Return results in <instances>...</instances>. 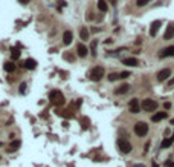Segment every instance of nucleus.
<instances>
[{"mask_svg":"<svg viewBox=\"0 0 174 167\" xmlns=\"http://www.w3.org/2000/svg\"><path fill=\"white\" fill-rule=\"evenodd\" d=\"M89 77H90V80H92V81H99L102 77H104V68H101V66L93 68V69L90 71Z\"/></svg>","mask_w":174,"mask_h":167,"instance_id":"1","label":"nucleus"},{"mask_svg":"<svg viewBox=\"0 0 174 167\" xmlns=\"http://www.w3.org/2000/svg\"><path fill=\"white\" fill-rule=\"evenodd\" d=\"M135 133L138 136H145L147 133H148V126H147V123L144 121H139L135 124Z\"/></svg>","mask_w":174,"mask_h":167,"instance_id":"2","label":"nucleus"},{"mask_svg":"<svg viewBox=\"0 0 174 167\" xmlns=\"http://www.w3.org/2000/svg\"><path fill=\"white\" fill-rule=\"evenodd\" d=\"M49 98L53 104H64V95L60 91H52L49 94Z\"/></svg>","mask_w":174,"mask_h":167,"instance_id":"3","label":"nucleus"},{"mask_svg":"<svg viewBox=\"0 0 174 167\" xmlns=\"http://www.w3.org/2000/svg\"><path fill=\"white\" fill-rule=\"evenodd\" d=\"M141 107H142L144 110H147V112H153V110H156V109H157V101L147 98V100H144V101H142V106H141Z\"/></svg>","mask_w":174,"mask_h":167,"instance_id":"4","label":"nucleus"},{"mask_svg":"<svg viewBox=\"0 0 174 167\" xmlns=\"http://www.w3.org/2000/svg\"><path fill=\"white\" fill-rule=\"evenodd\" d=\"M118 147H119V150H121L122 153H130L131 152V144L128 143L127 139H124V138H119L118 139Z\"/></svg>","mask_w":174,"mask_h":167,"instance_id":"5","label":"nucleus"},{"mask_svg":"<svg viewBox=\"0 0 174 167\" xmlns=\"http://www.w3.org/2000/svg\"><path fill=\"white\" fill-rule=\"evenodd\" d=\"M128 109H130V112H131V113H139V110H141V106H139V100L133 98V100L130 101V104H128Z\"/></svg>","mask_w":174,"mask_h":167,"instance_id":"6","label":"nucleus"},{"mask_svg":"<svg viewBox=\"0 0 174 167\" xmlns=\"http://www.w3.org/2000/svg\"><path fill=\"white\" fill-rule=\"evenodd\" d=\"M160 58H165V57H174V46H168L165 49L160 51V54H159Z\"/></svg>","mask_w":174,"mask_h":167,"instance_id":"7","label":"nucleus"},{"mask_svg":"<svg viewBox=\"0 0 174 167\" xmlns=\"http://www.w3.org/2000/svg\"><path fill=\"white\" fill-rule=\"evenodd\" d=\"M76 52H78V57L84 58V57H87V54H89V49H87V46H84L83 43H79V45L76 46Z\"/></svg>","mask_w":174,"mask_h":167,"instance_id":"8","label":"nucleus"},{"mask_svg":"<svg viewBox=\"0 0 174 167\" xmlns=\"http://www.w3.org/2000/svg\"><path fill=\"white\" fill-rule=\"evenodd\" d=\"M170 75H171V71H170L168 68H165V69H162V71L157 74V80H159V81H165V80H168Z\"/></svg>","mask_w":174,"mask_h":167,"instance_id":"9","label":"nucleus"},{"mask_svg":"<svg viewBox=\"0 0 174 167\" xmlns=\"http://www.w3.org/2000/svg\"><path fill=\"white\" fill-rule=\"evenodd\" d=\"M174 37V22H171L170 25H168V28H167V31H165V34H164V38L165 40H170V38H173Z\"/></svg>","mask_w":174,"mask_h":167,"instance_id":"10","label":"nucleus"},{"mask_svg":"<svg viewBox=\"0 0 174 167\" xmlns=\"http://www.w3.org/2000/svg\"><path fill=\"white\" fill-rule=\"evenodd\" d=\"M21 66L26 68V69H29V71H34L37 68V61L34 58H28V60H24V63H23Z\"/></svg>","mask_w":174,"mask_h":167,"instance_id":"11","label":"nucleus"},{"mask_svg":"<svg viewBox=\"0 0 174 167\" xmlns=\"http://www.w3.org/2000/svg\"><path fill=\"white\" fill-rule=\"evenodd\" d=\"M160 25H162V22H160V20H154V22L151 23V28H150V35H151V37H154V35L157 34Z\"/></svg>","mask_w":174,"mask_h":167,"instance_id":"12","label":"nucleus"},{"mask_svg":"<svg viewBox=\"0 0 174 167\" xmlns=\"http://www.w3.org/2000/svg\"><path fill=\"white\" fill-rule=\"evenodd\" d=\"M167 117H168V113H167V112H157V113H154L153 117H151V121H153V123H157V121L165 120Z\"/></svg>","mask_w":174,"mask_h":167,"instance_id":"13","label":"nucleus"},{"mask_svg":"<svg viewBox=\"0 0 174 167\" xmlns=\"http://www.w3.org/2000/svg\"><path fill=\"white\" fill-rule=\"evenodd\" d=\"M72 40H73L72 31H64V34H63V42H64V45H70Z\"/></svg>","mask_w":174,"mask_h":167,"instance_id":"14","label":"nucleus"},{"mask_svg":"<svg viewBox=\"0 0 174 167\" xmlns=\"http://www.w3.org/2000/svg\"><path fill=\"white\" fill-rule=\"evenodd\" d=\"M20 146H21V141H20V139H14V141L9 144V150H8V152H16V150L20 149Z\"/></svg>","mask_w":174,"mask_h":167,"instance_id":"15","label":"nucleus"},{"mask_svg":"<svg viewBox=\"0 0 174 167\" xmlns=\"http://www.w3.org/2000/svg\"><path fill=\"white\" fill-rule=\"evenodd\" d=\"M122 63H124L125 66H131V68H135V66H138V65H139V61H138L136 58H133V57H130V58H125Z\"/></svg>","mask_w":174,"mask_h":167,"instance_id":"16","label":"nucleus"},{"mask_svg":"<svg viewBox=\"0 0 174 167\" xmlns=\"http://www.w3.org/2000/svg\"><path fill=\"white\" fill-rule=\"evenodd\" d=\"M128 89H130V86L128 84H122V86H119L116 91H115V94H118V95H122V94H127L128 92Z\"/></svg>","mask_w":174,"mask_h":167,"instance_id":"17","label":"nucleus"},{"mask_svg":"<svg viewBox=\"0 0 174 167\" xmlns=\"http://www.w3.org/2000/svg\"><path fill=\"white\" fill-rule=\"evenodd\" d=\"M3 68H5L6 72H14V71H16V65H14L12 61H6L5 65H3Z\"/></svg>","mask_w":174,"mask_h":167,"instance_id":"18","label":"nucleus"},{"mask_svg":"<svg viewBox=\"0 0 174 167\" xmlns=\"http://www.w3.org/2000/svg\"><path fill=\"white\" fill-rule=\"evenodd\" d=\"M11 58H12V60H19V58H20V51H19L17 48H12V49H11Z\"/></svg>","mask_w":174,"mask_h":167,"instance_id":"19","label":"nucleus"},{"mask_svg":"<svg viewBox=\"0 0 174 167\" xmlns=\"http://www.w3.org/2000/svg\"><path fill=\"white\" fill-rule=\"evenodd\" d=\"M79 37H81V40H89V29L87 28H81V31H79Z\"/></svg>","mask_w":174,"mask_h":167,"instance_id":"20","label":"nucleus"},{"mask_svg":"<svg viewBox=\"0 0 174 167\" xmlns=\"http://www.w3.org/2000/svg\"><path fill=\"white\" fill-rule=\"evenodd\" d=\"M98 8H99V11H102V12H105L107 9H109V6H107V3L104 2V0H98Z\"/></svg>","mask_w":174,"mask_h":167,"instance_id":"21","label":"nucleus"},{"mask_svg":"<svg viewBox=\"0 0 174 167\" xmlns=\"http://www.w3.org/2000/svg\"><path fill=\"white\" fill-rule=\"evenodd\" d=\"M173 144V139L171 138H165L164 141H162V144H160V147H162V149H167V147H170Z\"/></svg>","mask_w":174,"mask_h":167,"instance_id":"22","label":"nucleus"},{"mask_svg":"<svg viewBox=\"0 0 174 167\" xmlns=\"http://www.w3.org/2000/svg\"><path fill=\"white\" fill-rule=\"evenodd\" d=\"M96 40H93L92 42V46H90V52H92V55H96Z\"/></svg>","mask_w":174,"mask_h":167,"instance_id":"23","label":"nucleus"},{"mask_svg":"<svg viewBox=\"0 0 174 167\" xmlns=\"http://www.w3.org/2000/svg\"><path fill=\"white\" fill-rule=\"evenodd\" d=\"M151 0H136V5L138 6H145L147 3H150Z\"/></svg>","mask_w":174,"mask_h":167,"instance_id":"24","label":"nucleus"},{"mask_svg":"<svg viewBox=\"0 0 174 167\" xmlns=\"http://www.w3.org/2000/svg\"><path fill=\"white\" fill-rule=\"evenodd\" d=\"M81 126H83V129H89V120L87 118H83L81 120Z\"/></svg>","mask_w":174,"mask_h":167,"instance_id":"25","label":"nucleus"},{"mask_svg":"<svg viewBox=\"0 0 174 167\" xmlns=\"http://www.w3.org/2000/svg\"><path fill=\"white\" fill-rule=\"evenodd\" d=\"M119 78V74H110L109 75V80L110 81H115V80H118Z\"/></svg>","mask_w":174,"mask_h":167,"instance_id":"26","label":"nucleus"},{"mask_svg":"<svg viewBox=\"0 0 174 167\" xmlns=\"http://www.w3.org/2000/svg\"><path fill=\"white\" fill-rule=\"evenodd\" d=\"M127 77H130V72L127 71V72H121L119 74V78H127Z\"/></svg>","mask_w":174,"mask_h":167,"instance_id":"27","label":"nucleus"},{"mask_svg":"<svg viewBox=\"0 0 174 167\" xmlns=\"http://www.w3.org/2000/svg\"><path fill=\"white\" fill-rule=\"evenodd\" d=\"M64 58L69 60V61H73V60H75V57H73V55H69V54H64Z\"/></svg>","mask_w":174,"mask_h":167,"instance_id":"28","label":"nucleus"},{"mask_svg":"<svg viewBox=\"0 0 174 167\" xmlns=\"http://www.w3.org/2000/svg\"><path fill=\"white\" fill-rule=\"evenodd\" d=\"M31 2V0H19V3H21V5H28Z\"/></svg>","mask_w":174,"mask_h":167,"instance_id":"29","label":"nucleus"},{"mask_svg":"<svg viewBox=\"0 0 174 167\" xmlns=\"http://www.w3.org/2000/svg\"><path fill=\"white\" fill-rule=\"evenodd\" d=\"M24 89H26V84H20V92H21V94L24 92Z\"/></svg>","mask_w":174,"mask_h":167,"instance_id":"30","label":"nucleus"},{"mask_svg":"<svg viewBox=\"0 0 174 167\" xmlns=\"http://www.w3.org/2000/svg\"><path fill=\"white\" fill-rule=\"evenodd\" d=\"M167 166H168V167H174V163H173V161H168Z\"/></svg>","mask_w":174,"mask_h":167,"instance_id":"31","label":"nucleus"},{"mask_svg":"<svg viewBox=\"0 0 174 167\" xmlns=\"http://www.w3.org/2000/svg\"><path fill=\"white\" fill-rule=\"evenodd\" d=\"M131 167H145L144 164H135V166H131Z\"/></svg>","mask_w":174,"mask_h":167,"instance_id":"32","label":"nucleus"},{"mask_svg":"<svg viewBox=\"0 0 174 167\" xmlns=\"http://www.w3.org/2000/svg\"><path fill=\"white\" fill-rule=\"evenodd\" d=\"M168 84H170V86H173V84H174V78H171V80L168 81Z\"/></svg>","mask_w":174,"mask_h":167,"instance_id":"33","label":"nucleus"},{"mask_svg":"<svg viewBox=\"0 0 174 167\" xmlns=\"http://www.w3.org/2000/svg\"><path fill=\"white\" fill-rule=\"evenodd\" d=\"M171 139H173V141H174V132H173V136H171Z\"/></svg>","mask_w":174,"mask_h":167,"instance_id":"34","label":"nucleus"},{"mask_svg":"<svg viewBox=\"0 0 174 167\" xmlns=\"http://www.w3.org/2000/svg\"><path fill=\"white\" fill-rule=\"evenodd\" d=\"M171 124H174V118H173V120H171Z\"/></svg>","mask_w":174,"mask_h":167,"instance_id":"35","label":"nucleus"},{"mask_svg":"<svg viewBox=\"0 0 174 167\" xmlns=\"http://www.w3.org/2000/svg\"><path fill=\"white\" fill-rule=\"evenodd\" d=\"M0 147H2V143H0Z\"/></svg>","mask_w":174,"mask_h":167,"instance_id":"36","label":"nucleus"}]
</instances>
